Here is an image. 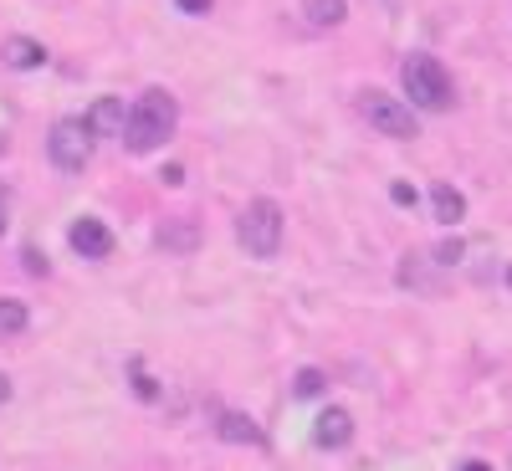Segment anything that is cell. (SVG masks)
<instances>
[{"label":"cell","mask_w":512,"mask_h":471,"mask_svg":"<svg viewBox=\"0 0 512 471\" xmlns=\"http://www.w3.org/2000/svg\"><path fill=\"white\" fill-rule=\"evenodd\" d=\"M175 123H180V108L175 98H169L164 88H149L134 108H128V128H123V144L134 149V154H149L159 149L169 134H175Z\"/></svg>","instance_id":"6da1fadb"},{"label":"cell","mask_w":512,"mask_h":471,"mask_svg":"<svg viewBox=\"0 0 512 471\" xmlns=\"http://www.w3.org/2000/svg\"><path fill=\"white\" fill-rule=\"evenodd\" d=\"M400 82H405V98H410V108H420V113H446L451 108V77H446V67L436 62V57H425V52H415V57H405L400 62Z\"/></svg>","instance_id":"7a4b0ae2"},{"label":"cell","mask_w":512,"mask_h":471,"mask_svg":"<svg viewBox=\"0 0 512 471\" xmlns=\"http://www.w3.org/2000/svg\"><path fill=\"white\" fill-rule=\"evenodd\" d=\"M241 246L256 256V262H272L282 251V205L277 200H251L241 210V226H236Z\"/></svg>","instance_id":"3957f363"},{"label":"cell","mask_w":512,"mask_h":471,"mask_svg":"<svg viewBox=\"0 0 512 471\" xmlns=\"http://www.w3.org/2000/svg\"><path fill=\"white\" fill-rule=\"evenodd\" d=\"M47 154H52L57 169H67V175L88 169V159H93V128H88V118H62V123H52Z\"/></svg>","instance_id":"277c9868"},{"label":"cell","mask_w":512,"mask_h":471,"mask_svg":"<svg viewBox=\"0 0 512 471\" xmlns=\"http://www.w3.org/2000/svg\"><path fill=\"white\" fill-rule=\"evenodd\" d=\"M359 113L369 118V128H379L384 139H415V108L410 103H400V98H390V93H379V88H369L364 98H359Z\"/></svg>","instance_id":"5b68a950"},{"label":"cell","mask_w":512,"mask_h":471,"mask_svg":"<svg viewBox=\"0 0 512 471\" xmlns=\"http://www.w3.org/2000/svg\"><path fill=\"white\" fill-rule=\"evenodd\" d=\"M67 241H72V251L82 256V262H103V256H113V231H108L98 216H82V221H72Z\"/></svg>","instance_id":"8992f818"},{"label":"cell","mask_w":512,"mask_h":471,"mask_svg":"<svg viewBox=\"0 0 512 471\" xmlns=\"http://www.w3.org/2000/svg\"><path fill=\"white\" fill-rule=\"evenodd\" d=\"M313 441H318L323 451H344V446L354 441V415H349V410H338V405L323 410L318 425H313Z\"/></svg>","instance_id":"52a82bcc"},{"label":"cell","mask_w":512,"mask_h":471,"mask_svg":"<svg viewBox=\"0 0 512 471\" xmlns=\"http://www.w3.org/2000/svg\"><path fill=\"white\" fill-rule=\"evenodd\" d=\"M88 128H93V134H103V139H123V128H128L123 98H98L93 113H88Z\"/></svg>","instance_id":"ba28073f"},{"label":"cell","mask_w":512,"mask_h":471,"mask_svg":"<svg viewBox=\"0 0 512 471\" xmlns=\"http://www.w3.org/2000/svg\"><path fill=\"white\" fill-rule=\"evenodd\" d=\"M159 246H164V251H180V256L195 251V246H200V221H190V216L164 221V226H159Z\"/></svg>","instance_id":"9c48e42d"},{"label":"cell","mask_w":512,"mask_h":471,"mask_svg":"<svg viewBox=\"0 0 512 471\" xmlns=\"http://www.w3.org/2000/svg\"><path fill=\"white\" fill-rule=\"evenodd\" d=\"M0 57H6L16 72H31V67H47V47L41 41H31V36H11L6 47H0Z\"/></svg>","instance_id":"30bf717a"},{"label":"cell","mask_w":512,"mask_h":471,"mask_svg":"<svg viewBox=\"0 0 512 471\" xmlns=\"http://www.w3.org/2000/svg\"><path fill=\"white\" fill-rule=\"evenodd\" d=\"M216 431H221V441H231V446H262V431H256V420L251 415H221V425H216Z\"/></svg>","instance_id":"8fae6325"},{"label":"cell","mask_w":512,"mask_h":471,"mask_svg":"<svg viewBox=\"0 0 512 471\" xmlns=\"http://www.w3.org/2000/svg\"><path fill=\"white\" fill-rule=\"evenodd\" d=\"M431 205H436V221H441V226L466 221V195H461L456 185H436V190H431Z\"/></svg>","instance_id":"7c38bea8"},{"label":"cell","mask_w":512,"mask_h":471,"mask_svg":"<svg viewBox=\"0 0 512 471\" xmlns=\"http://www.w3.org/2000/svg\"><path fill=\"white\" fill-rule=\"evenodd\" d=\"M303 11H308L313 26H338L349 16V0H303Z\"/></svg>","instance_id":"4fadbf2b"},{"label":"cell","mask_w":512,"mask_h":471,"mask_svg":"<svg viewBox=\"0 0 512 471\" xmlns=\"http://www.w3.org/2000/svg\"><path fill=\"white\" fill-rule=\"evenodd\" d=\"M26 303L21 297H0V338H16V333H26Z\"/></svg>","instance_id":"5bb4252c"},{"label":"cell","mask_w":512,"mask_h":471,"mask_svg":"<svg viewBox=\"0 0 512 471\" xmlns=\"http://www.w3.org/2000/svg\"><path fill=\"white\" fill-rule=\"evenodd\" d=\"M323 384H328V379H323L318 369H303V374H297V384H292V390L303 395V400H313V395H323Z\"/></svg>","instance_id":"9a60e30c"},{"label":"cell","mask_w":512,"mask_h":471,"mask_svg":"<svg viewBox=\"0 0 512 471\" xmlns=\"http://www.w3.org/2000/svg\"><path fill=\"white\" fill-rule=\"evenodd\" d=\"M390 200H395V205H405V210H415V185L395 180V185H390Z\"/></svg>","instance_id":"2e32d148"},{"label":"cell","mask_w":512,"mask_h":471,"mask_svg":"<svg viewBox=\"0 0 512 471\" xmlns=\"http://www.w3.org/2000/svg\"><path fill=\"white\" fill-rule=\"evenodd\" d=\"M134 390H139L144 400H154V395H159V390H154V379H149V374H144L139 364H134Z\"/></svg>","instance_id":"e0dca14e"},{"label":"cell","mask_w":512,"mask_h":471,"mask_svg":"<svg viewBox=\"0 0 512 471\" xmlns=\"http://www.w3.org/2000/svg\"><path fill=\"white\" fill-rule=\"evenodd\" d=\"M175 6H180L185 16H205L210 6H216V0H175Z\"/></svg>","instance_id":"ac0fdd59"},{"label":"cell","mask_w":512,"mask_h":471,"mask_svg":"<svg viewBox=\"0 0 512 471\" xmlns=\"http://www.w3.org/2000/svg\"><path fill=\"white\" fill-rule=\"evenodd\" d=\"M456 256H461V246H456V241H446V246H436V262H441V267H451V262H456Z\"/></svg>","instance_id":"d6986e66"},{"label":"cell","mask_w":512,"mask_h":471,"mask_svg":"<svg viewBox=\"0 0 512 471\" xmlns=\"http://www.w3.org/2000/svg\"><path fill=\"white\" fill-rule=\"evenodd\" d=\"M159 180H164V185H185V169H180V164H169V169H164Z\"/></svg>","instance_id":"ffe728a7"},{"label":"cell","mask_w":512,"mask_h":471,"mask_svg":"<svg viewBox=\"0 0 512 471\" xmlns=\"http://www.w3.org/2000/svg\"><path fill=\"white\" fill-rule=\"evenodd\" d=\"M6 400H11V379H6V374H0V405H6Z\"/></svg>","instance_id":"44dd1931"},{"label":"cell","mask_w":512,"mask_h":471,"mask_svg":"<svg viewBox=\"0 0 512 471\" xmlns=\"http://www.w3.org/2000/svg\"><path fill=\"white\" fill-rule=\"evenodd\" d=\"M461 471H492V466H487V461H466Z\"/></svg>","instance_id":"7402d4cb"},{"label":"cell","mask_w":512,"mask_h":471,"mask_svg":"<svg viewBox=\"0 0 512 471\" xmlns=\"http://www.w3.org/2000/svg\"><path fill=\"white\" fill-rule=\"evenodd\" d=\"M0 231H6V190H0Z\"/></svg>","instance_id":"603a6c76"},{"label":"cell","mask_w":512,"mask_h":471,"mask_svg":"<svg viewBox=\"0 0 512 471\" xmlns=\"http://www.w3.org/2000/svg\"><path fill=\"white\" fill-rule=\"evenodd\" d=\"M384 6H400V0H384Z\"/></svg>","instance_id":"cb8c5ba5"},{"label":"cell","mask_w":512,"mask_h":471,"mask_svg":"<svg viewBox=\"0 0 512 471\" xmlns=\"http://www.w3.org/2000/svg\"><path fill=\"white\" fill-rule=\"evenodd\" d=\"M0 149H6V134H0Z\"/></svg>","instance_id":"d4e9b609"}]
</instances>
